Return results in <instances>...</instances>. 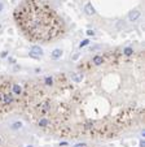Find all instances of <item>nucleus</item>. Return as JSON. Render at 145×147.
Listing matches in <instances>:
<instances>
[{"label": "nucleus", "instance_id": "nucleus-1", "mask_svg": "<svg viewBox=\"0 0 145 147\" xmlns=\"http://www.w3.org/2000/svg\"><path fill=\"white\" fill-rule=\"evenodd\" d=\"M13 16L17 26L30 40L49 42L65 31L62 18L44 0H22Z\"/></svg>", "mask_w": 145, "mask_h": 147}, {"label": "nucleus", "instance_id": "nucleus-2", "mask_svg": "<svg viewBox=\"0 0 145 147\" xmlns=\"http://www.w3.org/2000/svg\"><path fill=\"white\" fill-rule=\"evenodd\" d=\"M30 56L31 57L38 59V57H40V56H43V50L39 46H32L31 50H30Z\"/></svg>", "mask_w": 145, "mask_h": 147}, {"label": "nucleus", "instance_id": "nucleus-3", "mask_svg": "<svg viewBox=\"0 0 145 147\" xmlns=\"http://www.w3.org/2000/svg\"><path fill=\"white\" fill-rule=\"evenodd\" d=\"M84 12L87 13L88 16H92V14H95V13H96V10H95L93 7H92L91 3H87V4L84 5Z\"/></svg>", "mask_w": 145, "mask_h": 147}, {"label": "nucleus", "instance_id": "nucleus-4", "mask_svg": "<svg viewBox=\"0 0 145 147\" xmlns=\"http://www.w3.org/2000/svg\"><path fill=\"white\" fill-rule=\"evenodd\" d=\"M12 91H13L14 95L20 96L21 94H22V89H21V86L18 85V83H13V85H12Z\"/></svg>", "mask_w": 145, "mask_h": 147}, {"label": "nucleus", "instance_id": "nucleus-5", "mask_svg": "<svg viewBox=\"0 0 145 147\" xmlns=\"http://www.w3.org/2000/svg\"><path fill=\"white\" fill-rule=\"evenodd\" d=\"M140 17V12L139 10H131V12H130V14H128V18H130V21H136L137 18Z\"/></svg>", "mask_w": 145, "mask_h": 147}, {"label": "nucleus", "instance_id": "nucleus-6", "mask_svg": "<svg viewBox=\"0 0 145 147\" xmlns=\"http://www.w3.org/2000/svg\"><path fill=\"white\" fill-rule=\"evenodd\" d=\"M82 80H83V74L82 73H73L71 74V81H74L75 83L82 82Z\"/></svg>", "mask_w": 145, "mask_h": 147}, {"label": "nucleus", "instance_id": "nucleus-7", "mask_svg": "<svg viewBox=\"0 0 145 147\" xmlns=\"http://www.w3.org/2000/svg\"><path fill=\"white\" fill-rule=\"evenodd\" d=\"M52 59H58L62 56V50H60V48H56V50H53V52L51 54Z\"/></svg>", "mask_w": 145, "mask_h": 147}, {"label": "nucleus", "instance_id": "nucleus-8", "mask_svg": "<svg viewBox=\"0 0 145 147\" xmlns=\"http://www.w3.org/2000/svg\"><path fill=\"white\" fill-rule=\"evenodd\" d=\"M92 61H93V64H95V65H100V64H102L104 59H102V56H100V55H96V56H93V59H92Z\"/></svg>", "mask_w": 145, "mask_h": 147}, {"label": "nucleus", "instance_id": "nucleus-9", "mask_svg": "<svg viewBox=\"0 0 145 147\" xmlns=\"http://www.w3.org/2000/svg\"><path fill=\"white\" fill-rule=\"evenodd\" d=\"M44 85L46 86H53V78L52 77H46L44 78Z\"/></svg>", "mask_w": 145, "mask_h": 147}, {"label": "nucleus", "instance_id": "nucleus-10", "mask_svg": "<svg viewBox=\"0 0 145 147\" xmlns=\"http://www.w3.org/2000/svg\"><path fill=\"white\" fill-rule=\"evenodd\" d=\"M123 54L126 56H130V55L133 54V50H132V48H130V47H127V48H124V50H123Z\"/></svg>", "mask_w": 145, "mask_h": 147}, {"label": "nucleus", "instance_id": "nucleus-11", "mask_svg": "<svg viewBox=\"0 0 145 147\" xmlns=\"http://www.w3.org/2000/svg\"><path fill=\"white\" fill-rule=\"evenodd\" d=\"M21 126H22V122H18V121H17V122H14L13 125L10 126V128H12V129H14V130H16V129H20Z\"/></svg>", "mask_w": 145, "mask_h": 147}, {"label": "nucleus", "instance_id": "nucleus-12", "mask_svg": "<svg viewBox=\"0 0 145 147\" xmlns=\"http://www.w3.org/2000/svg\"><path fill=\"white\" fill-rule=\"evenodd\" d=\"M87 44H90V40H88V39H84L83 42H82V43L79 44V47H80V48H83V47L87 46Z\"/></svg>", "mask_w": 145, "mask_h": 147}, {"label": "nucleus", "instance_id": "nucleus-13", "mask_svg": "<svg viewBox=\"0 0 145 147\" xmlns=\"http://www.w3.org/2000/svg\"><path fill=\"white\" fill-rule=\"evenodd\" d=\"M87 34L88 35H95V31L93 30H87Z\"/></svg>", "mask_w": 145, "mask_h": 147}, {"label": "nucleus", "instance_id": "nucleus-14", "mask_svg": "<svg viewBox=\"0 0 145 147\" xmlns=\"http://www.w3.org/2000/svg\"><path fill=\"white\" fill-rule=\"evenodd\" d=\"M85 146V143H78V145H75L74 147H84Z\"/></svg>", "mask_w": 145, "mask_h": 147}, {"label": "nucleus", "instance_id": "nucleus-15", "mask_svg": "<svg viewBox=\"0 0 145 147\" xmlns=\"http://www.w3.org/2000/svg\"><path fill=\"white\" fill-rule=\"evenodd\" d=\"M140 147H145V141H144V139H141V141H140Z\"/></svg>", "mask_w": 145, "mask_h": 147}, {"label": "nucleus", "instance_id": "nucleus-16", "mask_svg": "<svg viewBox=\"0 0 145 147\" xmlns=\"http://www.w3.org/2000/svg\"><path fill=\"white\" fill-rule=\"evenodd\" d=\"M9 63L10 64H14V63H16V60H14L13 57H9Z\"/></svg>", "mask_w": 145, "mask_h": 147}, {"label": "nucleus", "instance_id": "nucleus-17", "mask_svg": "<svg viewBox=\"0 0 145 147\" xmlns=\"http://www.w3.org/2000/svg\"><path fill=\"white\" fill-rule=\"evenodd\" d=\"M7 55H8V52H7V51H4V52L1 54V57H7Z\"/></svg>", "mask_w": 145, "mask_h": 147}, {"label": "nucleus", "instance_id": "nucleus-18", "mask_svg": "<svg viewBox=\"0 0 145 147\" xmlns=\"http://www.w3.org/2000/svg\"><path fill=\"white\" fill-rule=\"evenodd\" d=\"M1 9H3V4L0 3V10H1Z\"/></svg>", "mask_w": 145, "mask_h": 147}, {"label": "nucleus", "instance_id": "nucleus-19", "mask_svg": "<svg viewBox=\"0 0 145 147\" xmlns=\"http://www.w3.org/2000/svg\"><path fill=\"white\" fill-rule=\"evenodd\" d=\"M0 143H1V139H0Z\"/></svg>", "mask_w": 145, "mask_h": 147}]
</instances>
